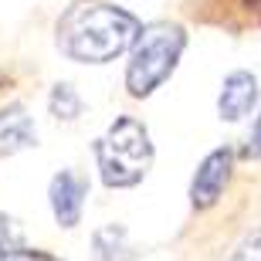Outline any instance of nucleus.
Masks as SVG:
<instances>
[{"label":"nucleus","mask_w":261,"mask_h":261,"mask_svg":"<svg viewBox=\"0 0 261 261\" xmlns=\"http://www.w3.org/2000/svg\"><path fill=\"white\" fill-rule=\"evenodd\" d=\"M139 17L116 4L102 0H75L58 20V51L78 65H106L139 38Z\"/></svg>","instance_id":"obj_1"},{"label":"nucleus","mask_w":261,"mask_h":261,"mask_svg":"<svg viewBox=\"0 0 261 261\" xmlns=\"http://www.w3.org/2000/svg\"><path fill=\"white\" fill-rule=\"evenodd\" d=\"M187 48V31L173 20H153L139 31V38L129 48L126 88L133 98L153 95L166 78L173 75L176 61Z\"/></svg>","instance_id":"obj_2"},{"label":"nucleus","mask_w":261,"mask_h":261,"mask_svg":"<svg viewBox=\"0 0 261 261\" xmlns=\"http://www.w3.org/2000/svg\"><path fill=\"white\" fill-rule=\"evenodd\" d=\"M95 163L109 190H126V187L143 184L153 166L149 129L133 116H119L95 143Z\"/></svg>","instance_id":"obj_3"},{"label":"nucleus","mask_w":261,"mask_h":261,"mask_svg":"<svg viewBox=\"0 0 261 261\" xmlns=\"http://www.w3.org/2000/svg\"><path fill=\"white\" fill-rule=\"evenodd\" d=\"M231 170H234V149H227V146L203 156V163L197 166L194 180H190V207L194 211L214 207L221 200L227 180H231Z\"/></svg>","instance_id":"obj_4"},{"label":"nucleus","mask_w":261,"mask_h":261,"mask_svg":"<svg viewBox=\"0 0 261 261\" xmlns=\"http://www.w3.org/2000/svg\"><path fill=\"white\" fill-rule=\"evenodd\" d=\"M85 197H88V176H82L78 170H61L51 176L48 184V203L58 227L71 231L82 224V211H85Z\"/></svg>","instance_id":"obj_5"},{"label":"nucleus","mask_w":261,"mask_h":261,"mask_svg":"<svg viewBox=\"0 0 261 261\" xmlns=\"http://www.w3.org/2000/svg\"><path fill=\"white\" fill-rule=\"evenodd\" d=\"M258 102V78L251 71H231L217 95V112L224 122H241Z\"/></svg>","instance_id":"obj_6"},{"label":"nucleus","mask_w":261,"mask_h":261,"mask_svg":"<svg viewBox=\"0 0 261 261\" xmlns=\"http://www.w3.org/2000/svg\"><path fill=\"white\" fill-rule=\"evenodd\" d=\"M34 143H38V126L28 116V109L20 102L0 109V156H14Z\"/></svg>","instance_id":"obj_7"},{"label":"nucleus","mask_w":261,"mask_h":261,"mask_svg":"<svg viewBox=\"0 0 261 261\" xmlns=\"http://www.w3.org/2000/svg\"><path fill=\"white\" fill-rule=\"evenodd\" d=\"M92 251L95 261H133L136 248L129 244V231L122 224H102L92 234Z\"/></svg>","instance_id":"obj_8"},{"label":"nucleus","mask_w":261,"mask_h":261,"mask_svg":"<svg viewBox=\"0 0 261 261\" xmlns=\"http://www.w3.org/2000/svg\"><path fill=\"white\" fill-rule=\"evenodd\" d=\"M48 106H51V116H55V119H61V122H75V119L82 116L85 102L78 98V92L68 85V82H58V85L51 88Z\"/></svg>","instance_id":"obj_9"},{"label":"nucleus","mask_w":261,"mask_h":261,"mask_svg":"<svg viewBox=\"0 0 261 261\" xmlns=\"http://www.w3.org/2000/svg\"><path fill=\"white\" fill-rule=\"evenodd\" d=\"M0 261H65L41 248H24V244H0Z\"/></svg>","instance_id":"obj_10"},{"label":"nucleus","mask_w":261,"mask_h":261,"mask_svg":"<svg viewBox=\"0 0 261 261\" xmlns=\"http://www.w3.org/2000/svg\"><path fill=\"white\" fill-rule=\"evenodd\" d=\"M227 261H261V227L244 234L241 241L234 244V251L227 254Z\"/></svg>","instance_id":"obj_11"},{"label":"nucleus","mask_w":261,"mask_h":261,"mask_svg":"<svg viewBox=\"0 0 261 261\" xmlns=\"http://www.w3.org/2000/svg\"><path fill=\"white\" fill-rule=\"evenodd\" d=\"M248 156L261 160V116L254 119V129H251V136H248Z\"/></svg>","instance_id":"obj_12"}]
</instances>
